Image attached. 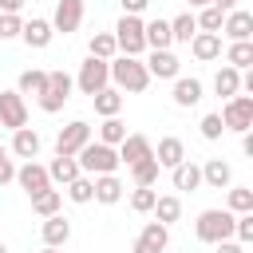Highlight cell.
<instances>
[{
    "mask_svg": "<svg viewBox=\"0 0 253 253\" xmlns=\"http://www.w3.org/2000/svg\"><path fill=\"white\" fill-rule=\"evenodd\" d=\"M107 67H111V83L119 91L138 95V91L150 87V71H146V63L138 55H115V59H107Z\"/></svg>",
    "mask_w": 253,
    "mask_h": 253,
    "instance_id": "obj_1",
    "label": "cell"
},
{
    "mask_svg": "<svg viewBox=\"0 0 253 253\" xmlns=\"http://www.w3.org/2000/svg\"><path fill=\"white\" fill-rule=\"evenodd\" d=\"M75 162H79L83 174H115L119 170V150L107 146V142H99V138H91L87 146H79Z\"/></svg>",
    "mask_w": 253,
    "mask_h": 253,
    "instance_id": "obj_2",
    "label": "cell"
},
{
    "mask_svg": "<svg viewBox=\"0 0 253 253\" xmlns=\"http://www.w3.org/2000/svg\"><path fill=\"white\" fill-rule=\"evenodd\" d=\"M233 217H237V213H229V210H202V213H198V221H194L198 241L217 245V241L233 237Z\"/></svg>",
    "mask_w": 253,
    "mask_h": 253,
    "instance_id": "obj_3",
    "label": "cell"
},
{
    "mask_svg": "<svg viewBox=\"0 0 253 253\" xmlns=\"http://www.w3.org/2000/svg\"><path fill=\"white\" fill-rule=\"evenodd\" d=\"M115 47L119 55H142L146 51V36H142V16H123L115 24Z\"/></svg>",
    "mask_w": 253,
    "mask_h": 253,
    "instance_id": "obj_4",
    "label": "cell"
},
{
    "mask_svg": "<svg viewBox=\"0 0 253 253\" xmlns=\"http://www.w3.org/2000/svg\"><path fill=\"white\" fill-rule=\"evenodd\" d=\"M221 126L245 134V130L253 126V95H233V99H225V107H221Z\"/></svg>",
    "mask_w": 253,
    "mask_h": 253,
    "instance_id": "obj_5",
    "label": "cell"
},
{
    "mask_svg": "<svg viewBox=\"0 0 253 253\" xmlns=\"http://www.w3.org/2000/svg\"><path fill=\"white\" fill-rule=\"evenodd\" d=\"M107 83H111V67H107V59H95V55H87V63H79L75 87H79L83 95H95V91H103Z\"/></svg>",
    "mask_w": 253,
    "mask_h": 253,
    "instance_id": "obj_6",
    "label": "cell"
},
{
    "mask_svg": "<svg viewBox=\"0 0 253 253\" xmlns=\"http://www.w3.org/2000/svg\"><path fill=\"white\" fill-rule=\"evenodd\" d=\"M87 142H91V123H87V119H71L67 126H59L55 154H67V158H75V154H79V146H87Z\"/></svg>",
    "mask_w": 253,
    "mask_h": 253,
    "instance_id": "obj_7",
    "label": "cell"
},
{
    "mask_svg": "<svg viewBox=\"0 0 253 253\" xmlns=\"http://www.w3.org/2000/svg\"><path fill=\"white\" fill-rule=\"evenodd\" d=\"M12 182H20V190L28 194V198H36V194H43V190H51V178H47V166H40L36 158H28L24 166H16V178Z\"/></svg>",
    "mask_w": 253,
    "mask_h": 253,
    "instance_id": "obj_8",
    "label": "cell"
},
{
    "mask_svg": "<svg viewBox=\"0 0 253 253\" xmlns=\"http://www.w3.org/2000/svg\"><path fill=\"white\" fill-rule=\"evenodd\" d=\"M0 126H8V130L28 126V103L20 91H0Z\"/></svg>",
    "mask_w": 253,
    "mask_h": 253,
    "instance_id": "obj_9",
    "label": "cell"
},
{
    "mask_svg": "<svg viewBox=\"0 0 253 253\" xmlns=\"http://www.w3.org/2000/svg\"><path fill=\"white\" fill-rule=\"evenodd\" d=\"M166 245H170V225H162V221H146L142 233L134 237L130 253H166Z\"/></svg>",
    "mask_w": 253,
    "mask_h": 253,
    "instance_id": "obj_10",
    "label": "cell"
},
{
    "mask_svg": "<svg viewBox=\"0 0 253 253\" xmlns=\"http://www.w3.org/2000/svg\"><path fill=\"white\" fill-rule=\"evenodd\" d=\"M79 24H83V0H59L55 12H51V28L63 32V36H71Z\"/></svg>",
    "mask_w": 253,
    "mask_h": 253,
    "instance_id": "obj_11",
    "label": "cell"
},
{
    "mask_svg": "<svg viewBox=\"0 0 253 253\" xmlns=\"http://www.w3.org/2000/svg\"><path fill=\"white\" fill-rule=\"evenodd\" d=\"M146 71H150V79H178V71H182V59L166 47V51H150V59H146Z\"/></svg>",
    "mask_w": 253,
    "mask_h": 253,
    "instance_id": "obj_12",
    "label": "cell"
},
{
    "mask_svg": "<svg viewBox=\"0 0 253 253\" xmlns=\"http://www.w3.org/2000/svg\"><path fill=\"white\" fill-rule=\"evenodd\" d=\"M221 32H225L229 40H253V12H245V8H233V12H225V20H221Z\"/></svg>",
    "mask_w": 253,
    "mask_h": 253,
    "instance_id": "obj_13",
    "label": "cell"
},
{
    "mask_svg": "<svg viewBox=\"0 0 253 253\" xmlns=\"http://www.w3.org/2000/svg\"><path fill=\"white\" fill-rule=\"evenodd\" d=\"M115 150H119V162L130 166V162H138V158H150V154H154V142H150L146 134H126Z\"/></svg>",
    "mask_w": 253,
    "mask_h": 253,
    "instance_id": "obj_14",
    "label": "cell"
},
{
    "mask_svg": "<svg viewBox=\"0 0 253 253\" xmlns=\"http://www.w3.org/2000/svg\"><path fill=\"white\" fill-rule=\"evenodd\" d=\"M40 233H43V245H55V249H63V245L71 241V221H67L63 213H51V217H43Z\"/></svg>",
    "mask_w": 253,
    "mask_h": 253,
    "instance_id": "obj_15",
    "label": "cell"
},
{
    "mask_svg": "<svg viewBox=\"0 0 253 253\" xmlns=\"http://www.w3.org/2000/svg\"><path fill=\"white\" fill-rule=\"evenodd\" d=\"M51 36H55L51 20H40V16H36V20H28V24L20 28V40H24L28 47H36V51H40V47H47V43H51Z\"/></svg>",
    "mask_w": 253,
    "mask_h": 253,
    "instance_id": "obj_16",
    "label": "cell"
},
{
    "mask_svg": "<svg viewBox=\"0 0 253 253\" xmlns=\"http://www.w3.org/2000/svg\"><path fill=\"white\" fill-rule=\"evenodd\" d=\"M190 51H194V59H202V63L217 59V55H221V32H194Z\"/></svg>",
    "mask_w": 253,
    "mask_h": 253,
    "instance_id": "obj_17",
    "label": "cell"
},
{
    "mask_svg": "<svg viewBox=\"0 0 253 253\" xmlns=\"http://www.w3.org/2000/svg\"><path fill=\"white\" fill-rule=\"evenodd\" d=\"M182 158H186V146H182V138H174V134L158 138V146H154V162H158L162 170H174Z\"/></svg>",
    "mask_w": 253,
    "mask_h": 253,
    "instance_id": "obj_18",
    "label": "cell"
},
{
    "mask_svg": "<svg viewBox=\"0 0 253 253\" xmlns=\"http://www.w3.org/2000/svg\"><path fill=\"white\" fill-rule=\"evenodd\" d=\"M40 146H43V138H40L32 126L12 130V154H16V158H24V162H28V158H36V154H40Z\"/></svg>",
    "mask_w": 253,
    "mask_h": 253,
    "instance_id": "obj_19",
    "label": "cell"
},
{
    "mask_svg": "<svg viewBox=\"0 0 253 253\" xmlns=\"http://www.w3.org/2000/svg\"><path fill=\"white\" fill-rule=\"evenodd\" d=\"M229 182H233V166H229V162L210 158V162L202 166V186H210V190H225Z\"/></svg>",
    "mask_w": 253,
    "mask_h": 253,
    "instance_id": "obj_20",
    "label": "cell"
},
{
    "mask_svg": "<svg viewBox=\"0 0 253 253\" xmlns=\"http://www.w3.org/2000/svg\"><path fill=\"white\" fill-rule=\"evenodd\" d=\"M198 103H202V79L178 75L174 79V107H198Z\"/></svg>",
    "mask_w": 253,
    "mask_h": 253,
    "instance_id": "obj_21",
    "label": "cell"
},
{
    "mask_svg": "<svg viewBox=\"0 0 253 253\" xmlns=\"http://www.w3.org/2000/svg\"><path fill=\"white\" fill-rule=\"evenodd\" d=\"M170 182H174V190H198V186H202V166L190 162V158H182V162L170 170Z\"/></svg>",
    "mask_w": 253,
    "mask_h": 253,
    "instance_id": "obj_22",
    "label": "cell"
},
{
    "mask_svg": "<svg viewBox=\"0 0 253 253\" xmlns=\"http://www.w3.org/2000/svg\"><path fill=\"white\" fill-rule=\"evenodd\" d=\"M142 36H146V47H150V51H166V47L174 43L170 20H150V24H142Z\"/></svg>",
    "mask_w": 253,
    "mask_h": 253,
    "instance_id": "obj_23",
    "label": "cell"
},
{
    "mask_svg": "<svg viewBox=\"0 0 253 253\" xmlns=\"http://www.w3.org/2000/svg\"><path fill=\"white\" fill-rule=\"evenodd\" d=\"M123 182L115 178V174H95V202H103V206H115V202H123Z\"/></svg>",
    "mask_w": 253,
    "mask_h": 253,
    "instance_id": "obj_24",
    "label": "cell"
},
{
    "mask_svg": "<svg viewBox=\"0 0 253 253\" xmlns=\"http://www.w3.org/2000/svg\"><path fill=\"white\" fill-rule=\"evenodd\" d=\"M213 91L221 95V99H233V95H241V71L237 67H217V75H213Z\"/></svg>",
    "mask_w": 253,
    "mask_h": 253,
    "instance_id": "obj_25",
    "label": "cell"
},
{
    "mask_svg": "<svg viewBox=\"0 0 253 253\" xmlns=\"http://www.w3.org/2000/svg\"><path fill=\"white\" fill-rule=\"evenodd\" d=\"M91 103H95V111H99L103 119H111V115H119V111H123V91L107 83L103 91H95V95H91Z\"/></svg>",
    "mask_w": 253,
    "mask_h": 253,
    "instance_id": "obj_26",
    "label": "cell"
},
{
    "mask_svg": "<svg viewBox=\"0 0 253 253\" xmlns=\"http://www.w3.org/2000/svg\"><path fill=\"white\" fill-rule=\"evenodd\" d=\"M79 174H83V170H79V162H75V158H67V154H55V158H51V166H47V178H51V182H59V186H67V182H71V178H79Z\"/></svg>",
    "mask_w": 253,
    "mask_h": 253,
    "instance_id": "obj_27",
    "label": "cell"
},
{
    "mask_svg": "<svg viewBox=\"0 0 253 253\" xmlns=\"http://www.w3.org/2000/svg\"><path fill=\"white\" fill-rule=\"evenodd\" d=\"M150 213H154V221H162V225H174V221L182 217V202H178L174 194H158Z\"/></svg>",
    "mask_w": 253,
    "mask_h": 253,
    "instance_id": "obj_28",
    "label": "cell"
},
{
    "mask_svg": "<svg viewBox=\"0 0 253 253\" xmlns=\"http://www.w3.org/2000/svg\"><path fill=\"white\" fill-rule=\"evenodd\" d=\"M225 63L237 67V71H245V67L253 63V40H229V47H225Z\"/></svg>",
    "mask_w": 253,
    "mask_h": 253,
    "instance_id": "obj_29",
    "label": "cell"
},
{
    "mask_svg": "<svg viewBox=\"0 0 253 253\" xmlns=\"http://www.w3.org/2000/svg\"><path fill=\"white\" fill-rule=\"evenodd\" d=\"M43 87H47V71H40V67L20 71V79H16V91L20 95H43Z\"/></svg>",
    "mask_w": 253,
    "mask_h": 253,
    "instance_id": "obj_30",
    "label": "cell"
},
{
    "mask_svg": "<svg viewBox=\"0 0 253 253\" xmlns=\"http://www.w3.org/2000/svg\"><path fill=\"white\" fill-rule=\"evenodd\" d=\"M158 170H162V166L154 162V154L130 162V178H134V186H154V182H158Z\"/></svg>",
    "mask_w": 253,
    "mask_h": 253,
    "instance_id": "obj_31",
    "label": "cell"
},
{
    "mask_svg": "<svg viewBox=\"0 0 253 253\" xmlns=\"http://www.w3.org/2000/svg\"><path fill=\"white\" fill-rule=\"evenodd\" d=\"M67 198H71L75 206H87V202H95V178H87V174L71 178V182H67Z\"/></svg>",
    "mask_w": 253,
    "mask_h": 253,
    "instance_id": "obj_32",
    "label": "cell"
},
{
    "mask_svg": "<svg viewBox=\"0 0 253 253\" xmlns=\"http://www.w3.org/2000/svg\"><path fill=\"white\" fill-rule=\"evenodd\" d=\"M194 32H198L194 12H182V16H174V20H170V36H174V43H190V40H194Z\"/></svg>",
    "mask_w": 253,
    "mask_h": 253,
    "instance_id": "obj_33",
    "label": "cell"
},
{
    "mask_svg": "<svg viewBox=\"0 0 253 253\" xmlns=\"http://www.w3.org/2000/svg\"><path fill=\"white\" fill-rule=\"evenodd\" d=\"M59 206H63V194H59V190H43V194H36V198H32V210H36L40 217L59 213Z\"/></svg>",
    "mask_w": 253,
    "mask_h": 253,
    "instance_id": "obj_34",
    "label": "cell"
},
{
    "mask_svg": "<svg viewBox=\"0 0 253 253\" xmlns=\"http://www.w3.org/2000/svg\"><path fill=\"white\" fill-rule=\"evenodd\" d=\"M87 51H91L95 59H115L119 47H115V36H111V32H95L91 43H87Z\"/></svg>",
    "mask_w": 253,
    "mask_h": 253,
    "instance_id": "obj_35",
    "label": "cell"
},
{
    "mask_svg": "<svg viewBox=\"0 0 253 253\" xmlns=\"http://www.w3.org/2000/svg\"><path fill=\"white\" fill-rule=\"evenodd\" d=\"M123 138H126V126L119 123V115L103 119V126H99V142H107V146H119Z\"/></svg>",
    "mask_w": 253,
    "mask_h": 253,
    "instance_id": "obj_36",
    "label": "cell"
},
{
    "mask_svg": "<svg viewBox=\"0 0 253 253\" xmlns=\"http://www.w3.org/2000/svg\"><path fill=\"white\" fill-rule=\"evenodd\" d=\"M154 198H158L154 186H134V194H130V210H134V213H150V210H154Z\"/></svg>",
    "mask_w": 253,
    "mask_h": 253,
    "instance_id": "obj_37",
    "label": "cell"
},
{
    "mask_svg": "<svg viewBox=\"0 0 253 253\" xmlns=\"http://www.w3.org/2000/svg\"><path fill=\"white\" fill-rule=\"evenodd\" d=\"M194 20H198V32H221V20H225V12H217L213 4H206V8H202Z\"/></svg>",
    "mask_w": 253,
    "mask_h": 253,
    "instance_id": "obj_38",
    "label": "cell"
},
{
    "mask_svg": "<svg viewBox=\"0 0 253 253\" xmlns=\"http://www.w3.org/2000/svg\"><path fill=\"white\" fill-rule=\"evenodd\" d=\"M71 95H63V91H55V87H43V95H36V103H40V111H47V115H55V111H63V103H67Z\"/></svg>",
    "mask_w": 253,
    "mask_h": 253,
    "instance_id": "obj_39",
    "label": "cell"
},
{
    "mask_svg": "<svg viewBox=\"0 0 253 253\" xmlns=\"http://www.w3.org/2000/svg\"><path fill=\"white\" fill-rule=\"evenodd\" d=\"M253 210V190L249 186H233L229 190V213H249Z\"/></svg>",
    "mask_w": 253,
    "mask_h": 253,
    "instance_id": "obj_40",
    "label": "cell"
},
{
    "mask_svg": "<svg viewBox=\"0 0 253 253\" xmlns=\"http://www.w3.org/2000/svg\"><path fill=\"white\" fill-rule=\"evenodd\" d=\"M233 237H237L241 245H249V241H253V210L233 217Z\"/></svg>",
    "mask_w": 253,
    "mask_h": 253,
    "instance_id": "obj_41",
    "label": "cell"
},
{
    "mask_svg": "<svg viewBox=\"0 0 253 253\" xmlns=\"http://www.w3.org/2000/svg\"><path fill=\"white\" fill-rule=\"evenodd\" d=\"M20 28H24L20 12H0V40H16V36H20Z\"/></svg>",
    "mask_w": 253,
    "mask_h": 253,
    "instance_id": "obj_42",
    "label": "cell"
},
{
    "mask_svg": "<svg viewBox=\"0 0 253 253\" xmlns=\"http://www.w3.org/2000/svg\"><path fill=\"white\" fill-rule=\"evenodd\" d=\"M47 87H55V91L71 95V91H75V79H71L67 71H47Z\"/></svg>",
    "mask_w": 253,
    "mask_h": 253,
    "instance_id": "obj_43",
    "label": "cell"
},
{
    "mask_svg": "<svg viewBox=\"0 0 253 253\" xmlns=\"http://www.w3.org/2000/svg\"><path fill=\"white\" fill-rule=\"evenodd\" d=\"M221 130H225V126H221V115H217V111L202 119V138H210V142H213V138H221Z\"/></svg>",
    "mask_w": 253,
    "mask_h": 253,
    "instance_id": "obj_44",
    "label": "cell"
},
{
    "mask_svg": "<svg viewBox=\"0 0 253 253\" xmlns=\"http://www.w3.org/2000/svg\"><path fill=\"white\" fill-rule=\"evenodd\" d=\"M12 178H16V162H12V158H8V150L0 146V186H4V182H12Z\"/></svg>",
    "mask_w": 253,
    "mask_h": 253,
    "instance_id": "obj_45",
    "label": "cell"
},
{
    "mask_svg": "<svg viewBox=\"0 0 253 253\" xmlns=\"http://www.w3.org/2000/svg\"><path fill=\"white\" fill-rule=\"evenodd\" d=\"M150 0H123V16H142Z\"/></svg>",
    "mask_w": 253,
    "mask_h": 253,
    "instance_id": "obj_46",
    "label": "cell"
},
{
    "mask_svg": "<svg viewBox=\"0 0 253 253\" xmlns=\"http://www.w3.org/2000/svg\"><path fill=\"white\" fill-rule=\"evenodd\" d=\"M213 253H245V245H241V241H233V237H225V241H217V245H213Z\"/></svg>",
    "mask_w": 253,
    "mask_h": 253,
    "instance_id": "obj_47",
    "label": "cell"
},
{
    "mask_svg": "<svg viewBox=\"0 0 253 253\" xmlns=\"http://www.w3.org/2000/svg\"><path fill=\"white\" fill-rule=\"evenodd\" d=\"M210 4H213L217 12H233V8H237V0H210Z\"/></svg>",
    "mask_w": 253,
    "mask_h": 253,
    "instance_id": "obj_48",
    "label": "cell"
},
{
    "mask_svg": "<svg viewBox=\"0 0 253 253\" xmlns=\"http://www.w3.org/2000/svg\"><path fill=\"white\" fill-rule=\"evenodd\" d=\"M24 0H0V12H20Z\"/></svg>",
    "mask_w": 253,
    "mask_h": 253,
    "instance_id": "obj_49",
    "label": "cell"
},
{
    "mask_svg": "<svg viewBox=\"0 0 253 253\" xmlns=\"http://www.w3.org/2000/svg\"><path fill=\"white\" fill-rule=\"evenodd\" d=\"M241 150H245V154H249V158H253V134H249V130H245V134H241Z\"/></svg>",
    "mask_w": 253,
    "mask_h": 253,
    "instance_id": "obj_50",
    "label": "cell"
},
{
    "mask_svg": "<svg viewBox=\"0 0 253 253\" xmlns=\"http://www.w3.org/2000/svg\"><path fill=\"white\" fill-rule=\"evenodd\" d=\"M186 4H190V8H206L210 0H186Z\"/></svg>",
    "mask_w": 253,
    "mask_h": 253,
    "instance_id": "obj_51",
    "label": "cell"
},
{
    "mask_svg": "<svg viewBox=\"0 0 253 253\" xmlns=\"http://www.w3.org/2000/svg\"><path fill=\"white\" fill-rule=\"evenodd\" d=\"M40 253H59V249H55V245H43V249H40Z\"/></svg>",
    "mask_w": 253,
    "mask_h": 253,
    "instance_id": "obj_52",
    "label": "cell"
},
{
    "mask_svg": "<svg viewBox=\"0 0 253 253\" xmlns=\"http://www.w3.org/2000/svg\"><path fill=\"white\" fill-rule=\"evenodd\" d=\"M0 253H8V245H4V241H0Z\"/></svg>",
    "mask_w": 253,
    "mask_h": 253,
    "instance_id": "obj_53",
    "label": "cell"
}]
</instances>
